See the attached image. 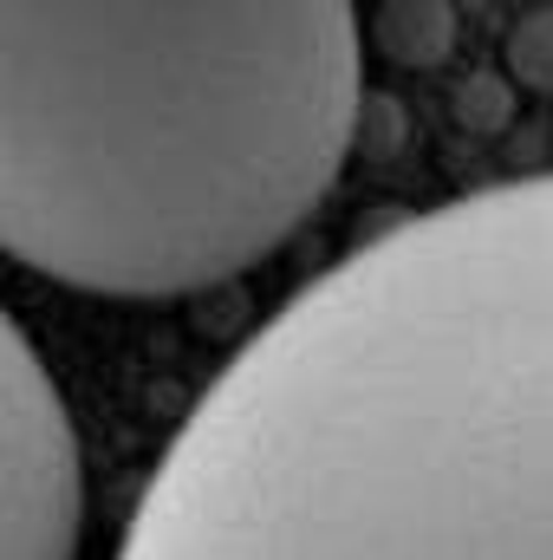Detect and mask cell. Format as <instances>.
Returning <instances> with one entry per match:
<instances>
[{"label": "cell", "mask_w": 553, "mask_h": 560, "mask_svg": "<svg viewBox=\"0 0 553 560\" xmlns=\"http://www.w3.org/2000/svg\"><path fill=\"white\" fill-rule=\"evenodd\" d=\"M118 560H553V170L423 209L274 313Z\"/></svg>", "instance_id": "1"}, {"label": "cell", "mask_w": 553, "mask_h": 560, "mask_svg": "<svg viewBox=\"0 0 553 560\" xmlns=\"http://www.w3.org/2000/svg\"><path fill=\"white\" fill-rule=\"evenodd\" d=\"M85 469L66 398L0 313V560H79Z\"/></svg>", "instance_id": "3"}, {"label": "cell", "mask_w": 553, "mask_h": 560, "mask_svg": "<svg viewBox=\"0 0 553 560\" xmlns=\"http://www.w3.org/2000/svg\"><path fill=\"white\" fill-rule=\"evenodd\" d=\"M449 7L443 0H391L385 7V46L404 66H436L449 52Z\"/></svg>", "instance_id": "4"}, {"label": "cell", "mask_w": 553, "mask_h": 560, "mask_svg": "<svg viewBox=\"0 0 553 560\" xmlns=\"http://www.w3.org/2000/svg\"><path fill=\"white\" fill-rule=\"evenodd\" d=\"M515 66L528 85H548L553 92V13H534L521 33H515Z\"/></svg>", "instance_id": "5"}, {"label": "cell", "mask_w": 553, "mask_h": 560, "mask_svg": "<svg viewBox=\"0 0 553 560\" xmlns=\"http://www.w3.org/2000/svg\"><path fill=\"white\" fill-rule=\"evenodd\" d=\"M365 105L352 0H0V248L111 300L268 261Z\"/></svg>", "instance_id": "2"}]
</instances>
